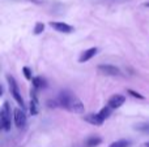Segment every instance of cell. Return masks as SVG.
Here are the masks:
<instances>
[{
	"label": "cell",
	"instance_id": "obj_3",
	"mask_svg": "<svg viewBox=\"0 0 149 147\" xmlns=\"http://www.w3.org/2000/svg\"><path fill=\"white\" fill-rule=\"evenodd\" d=\"M7 80H8V82H9L10 94H12V96L15 98V100L20 104L21 109H22L24 107H25V104H24V99H22V96H21V94H20V89H18L17 82H16V80L12 77V76H7Z\"/></svg>",
	"mask_w": 149,
	"mask_h": 147
},
{
	"label": "cell",
	"instance_id": "obj_19",
	"mask_svg": "<svg viewBox=\"0 0 149 147\" xmlns=\"http://www.w3.org/2000/svg\"><path fill=\"white\" fill-rule=\"evenodd\" d=\"M145 147H149V142H147V143H145Z\"/></svg>",
	"mask_w": 149,
	"mask_h": 147
},
{
	"label": "cell",
	"instance_id": "obj_7",
	"mask_svg": "<svg viewBox=\"0 0 149 147\" xmlns=\"http://www.w3.org/2000/svg\"><path fill=\"white\" fill-rule=\"evenodd\" d=\"M50 26L54 27L56 31H60V33H72L73 31V27L68 23H64V22H50Z\"/></svg>",
	"mask_w": 149,
	"mask_h": 147
},
{
	"label": "cell",
	"instance_id": "obj_10",
	"mask_svg": "<svg viewBox=\"0 0 149 147\" xmlns=\"http://www.w3.org/2000/svg\"><path fill=\"white\" fill-rule=\"evenodd\" d=\"M47 86L46 80L42 77H34L33 78V87L34 89H45Z\"/></svg>",
	"mask_w": 149,
	"mask_h": 147
},
{
	"label": "cell",
	"instance_id": "obj_16",
	"mask_svg": "<svg viewBox=\"0 0 149 147\" xmlns=\"http://www.w3.org/2000/svg\"><path fill=\"white\" fill-rule=\"evenodd\" d=\"M22 72H24V76H25L26 80L33 81V77H31V70L29 69L28 67H24V68H22Z\"/></svg>",
	"mask_w": 149,
	"mask_h": 147
},
{
	"label": "cell",
	"instance_id": "obj_11",
	"mask_svg": "<svg viewBox=\"0 0 149 147\" xmlns=\"http://www.w3.org/2000/svg\"><path fill=\"white\" fill-rule=\"evenodd\" d=\"M101 142H102V139H101L100 137H90V138H88V141H86V146L88 147H97L98 145H101Z\"/></svg>",
	"mask_w": 149,
	"mask_h": 147
},
{
	"label": "cell",
	"instance_id": "obj_9",
	"mask_svg": "<svg viewBox=\"0 0 149 147\" xmlns=\"http://www.w3.org/2000/svg\"><path fill=\"white\" fill-rule=\"evenodd\" d=\"M85 121H88L92 125L100 126V125H102V122L105 121V120L100 116V113H90V115H86V116H85Z\"/></svg>",
	"mask_w": 149,
	"mask_h": 147
},
{
	"label": "cell",
	"instance_id": "obj_8",
	"mask_svg": "<svg viewBox=\"0 0 149 147\" xmlns=\"http://www.w3.org/2000/svg\"><path fill=\"white\" fill-rule=\"evenodd\" d=\"M97 52H98L97 47H93V48H89V49H86V51H84L81 54V56H80L79 63H86V61H89L92 57H94L95 55H97Z\"/></svg>",
	"mask_w": 149,
	"mask_h": 147
},
{
	"label": "cell",
	"instance_id": "obj_2",
	"mask_svg": "<svg viewBox=\"0 0 149 147\" xmlns=\"http://www.w3.org/2000/svg\"><path fill=\"white\" fill-rule=\"evenodd\" d=\"M10 121H12V116H10V106L8 102H4L1 109H0V122H1V128L8 132L10 129Z\"/></svg>",
	"mask_w": 149,
	"mask_h": 147
},
{
	"label": "cell",
	"instance_id": "obj_18",
	"mask_svg": "<svg viewBox=\"0 0 149 147\" xmlns=\"http://www.w3.org/2000/svg\"><path fill=\"white\" fill-rule=\"evenodd\" d=\"M47 106H49V107H56V102L49 100V102H47Z\"/></svg>",
	"mask_w": 149,
	"mask_h": 147
},
{
	"label": "cell",
	"instance_id": "obj_4",
	"mask_svg": "<svg viewBox=\"0 0 149 147\" xmlns=\"http://www.w3.org/2000/svg\"><path fill=\"white\" fill-rule=\"evenodd\" d=\"M98 70H100L101 73H103V74H106V76H119L120 74L119 68L114 67V65H109V64L98 65Z\"/></svg>",
	"mask_w": 149,
	"mask_h": 147
},
{
	"label": "cell",
	"instance_id": "obj_17",
	"mask_svg": "<svg viewBox=\"0 0 149 147\" xmlns=\"http://www.w3.org/2000/svg\"><path fill=\"white\" fill-rule=\"evenodd\" d=\"M127 93L130 94L131 96H134V98H139V99H144V96L141 95V94H139V93H136V91H134V90H127Z\"/></svg>",
	"mask_w": 149,
	"mask_h": 147
},
{
	"label": "cell",
	"instance_id": "obj_13",
	"mask_svg": "<svg viewBox=\"0 0 149 147\" xmlns=\"http://www.w3.org/2000/svg\"><path fill=\"white\" fill-rule=\"evenodd\" d=\"M130 143H131V142H130L128 139H119V141L113 142L109 147H128Z\"/></svg>",
	"mask_w": 149,
	"mask_h": 147
},
{
	"label": "cell",
	"instance_id": "obj_14",
	"mask_svg": "<svg viewBox=\"0 0 149 147\" xmlns=\"http://www.w3.org/2000/svg\"><path fill=\"white\" fill-rule=\"evenodd\" d=\"M98 113H100V116L102 117L103 120H106V119H109V116H110V113H111V108L110 107H103L102 109H101L100 112H98Z\"/></svg>",
	"mask_w": 149,
	"mask_h": 147
},
{
	"label": "cell",
	"instance_id": "obj_6",
	"mask_svg": "<svg viewBox=\"0 0 149 147\" xmlns=\"http://www.w3.org/2000/svg\"><path fill=\"white\" fill-rule=\"evenodd\" d=\"M13 116H15V124L17 128H24L26 125V115L24 113L22 109L16 108Z\"/></svg>",
	"mask_w": 149,
	"mask_h": 147
},
{
	"label": "cell",
	"instance_id": "obj_15",
	"mask_svg": "<svg viewBox=\"0 0 149 147\" xmlns=\"http://www.w3.org/2000/svg\"><path fill=\"white\" fill-rule=\"evenodd\" d=\"M45 30V25L42 22H37L36 26H34V34L36 35H38V34H41L42 31Z\"/></svg>",
	"mask_w": 149,
	"mask_h": 147
},
{
	"label": "cell",
	"instance_id": "obj_1",
	"mask_svg": "<svg viewBox=\"0 0 149 147\" xmlns=\"http://www.w3.org/2000/svg\"><path fill=\"white\" fill-rule=\"evenodd\" d=\"M58 103L62 107H64L65 109L71 112H74V113H84L85 108L82 102L77 98L76 95H73L70 91H62L59 94V100Z\"/></svg>",
	"mask_w": 149,
	"mask_h": 147
},
{
	"label": "cell",
	"instance_id": "obj_5",
	"mask_svg": "<svg viewBox=\"0 0 149 147\" xmlns=\"http://www.w3.org/2000/svg\"><path fill=\"white\" fill-rule=\"evenodd\" d=\"M124 102H126V98H124L123 95H119V94H115V95H113L110 99H109V107H110L111 109H116L119 108V107H122L124 104Z\"/></svg>",
	"mask_w": 149,
	"mask_h": 147
},
{
	"label": "cell",
	"instance_id": "obj_12",
	"mask_svg": "<svg viewBox=\"0 0 149 147\" xmlns=\"http://www.w3.org/2000/svg\"><path fill=\"white\" fill-rule=\"evenodd\" d=\"M135 130H137L140 133H144V134H149V122L135 125Z\"/></svg>",
	"mask_w": 149,
	"mask_h": 147
},
{
	"label": "cell",
	"instance_id": "obj_20",
	"mask_svg": "<svg viewBox=\"0 0 149 147\" xmlns=\"http://www.w3.org/2000/svg\"><path fill=\"white\" fill-rule=\"evenodd\" d=\"M145 5H147V7H148V8H149V3H147V4H145Z\"/></svg>",
	"mask_w": 149,
	"mask_h": 147
}]
</instances>
